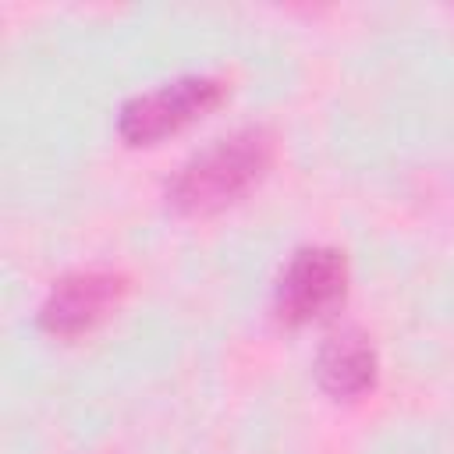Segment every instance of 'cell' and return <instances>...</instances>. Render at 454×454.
Wrapping results in <instances>:
<instances>
[{
	"instance_id": "1",
	"label": "cell",
	"mask_w": 454,
	"mask_h": 454,
	"mask_svg": "<svg viewBox=\"0 0 454 454\" xmlns=\"http://www.w3.org/2000/svg\"><path fill=\"white\" fill-rule=\"evenodd\" d=\"M270 163L273 135L266 128H241L192 156L167 184V202L181 213H216L255 188Z\"/></svg>"
},
{
	"instance_id": "2",
	"label": "cell",
	"mask_w": 454,
	"mask_h": 454,
	"mask_svg": "<svg viewBox=\"0 0 454 454\" xmlns=\"http://www.w3.org/2000/svg\"><path fill=\"white\" fill-rule=\"evenodd\" d=\"M223 99V85L216 78L195 74V78H177L156 92L135 96L121 106L117 131L128 145H153L184 124L199 121Z\"/></svg>"
},
{
	"instance_id": "3",
	"label": "cell",
	"mask_w": 454,
	"mask_h": 454,
	"mask_svg": "<svg viewBox=\"0 0 454 454\" xmlns=\"http://www.w3.org/2000/svg\"><path fill=\"white\" fill-rule=\"evenodd\" d=\"M348 262L337 248H301L277 280V316L291 326L312 323L344 301Z\"/></svg>"
},
{
	"instance_id": "4",
	"label": "cell",
	"mask_w": 454,
	"mask_h": 454,
	"mask_svg": "<svg viewBox=\"0 0 454 454\" xmlns=\"http://www.w3.org/2000/svg\"><path fill=\"white\" fill-rule=\"evenodd\" d=\"M124 294V277L117 273H71L53 284L43 301L39 326L53 337H78L92 330Z\"/></svg>"
},
{
	"instance_id": "5",
	"label": "cell",
	"mask_w": 454,
	"mask_h": 454,
	"mask_svg": "<svg viewBox=\"0 0 454 454\" xmlns=\"http://www.w3.org/2000/svg\"><path fill=\"white\" fill-rule=\"evenodd\" d=\"M316 376L330 397L355 401L376 387V351L358 330H340L323 344Z\"/></svg>"
}]
</instances>
